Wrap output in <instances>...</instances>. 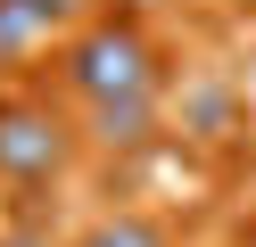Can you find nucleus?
<instances>
[{
  "instance_id": "1",
  "label": "nucleus",
  "mask_w": 256,
  "mask_h": 247,
  "mask_svg": "<svg viewBox=\"0 0 256 247\" xmlns=\"http://www.w3.org/2000/svg\"><path fill=\"white\" fill-rule=\"evenodd\" d=\"M58 74H66V91L83 107H108V99H140L157 82V49H149V33L132 16H100V25H83L66 41Z\"/></svg>"
},
{
  "instance_id": "2",
  "label": "nucleus",
  "mask_w": 256,
  "mask_h": 247,
  "mask_svg": "<svg viewBox=\"0 0 256 247\" xmlns=\"http://www.w3.org/2000/svg\"><path fill=\"white\" fill-rule=\"evenodd\" d=\"M58 173H66V124L34 99H0V181L42 190Z\"/></svg>"
},
{
  "instance_id": "3",
  "label": "nucleus",
  "mask_w": 256,
  "mask_h": 247,
  "mask_svg": "<svg viewBox=\"0 0 256 247\" xmlns=\"http://www.w3.org/2000/svg\"><path fill=\"white\" fill-rule=\"evenodd\" d=\"M157 132V91H140V99H108V107H91V140L100 148H140Z\"/></svg>"
},
{
  "instance_id": "4",
  "label": "nucleus",
  "mask_w": 256,
  "mask_h": 247,
  "mask_svg": "<svg viewBox=\"0 0 256 247\" xmlns=\"http://www.w3.org/2000/svg\"><path fill=\"white\" fill-rule=\"evenodd\" d=\"M50 33H58V25L34 8V0H0V74H8V66H25Z\"/></svg>"
},
{
  "instance_id": "5",
  "label": "nucleus",
  "mask_w": 256,
  "mask_h": 247,
  "mask_svg": "<svg viewBox=\"0 0 256 247\" xmlns=\"http://www.w3.org/2000/svg\"><path fill=\"white\" fill-rule=\"evenodd\" d=\"M83 247H166V231H157V223H140V214H116V223H100Z\"/></svg>"
},
{
  "instance_id": "6",
  "label": "nucleus",
  "mask_w": 256,
  "mask_h": 247,
  "mask_svg": "<svg viewBox=\"0 0 256 247\" xmlns=\"http://www.w3.org/2000/svg\"><path fill=\"white\" fill-rule=\"evenodd\" d=\"M42 16H50V25H74V16H91V0H34Z\"/></svg>"
},
{
  "instance_id": "7",
  "label": "nucleus",
  "mask_w": 256,
  "mask_h": 247,
  "mask_svg": "<svg viewBox=\"0 0 256 247\" xmlns=\"http://www.w3.org/2000/svg\"><path fill=\"white\" fill-rule=\"evenodd\" d=\"M116 8H124V16H149V8H166V0H116Z\"/></svg>"
}]
</instances>
